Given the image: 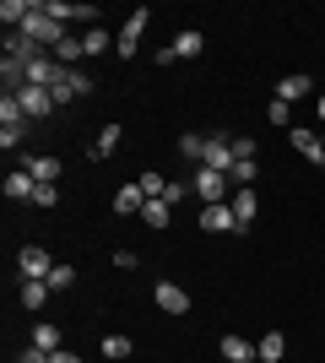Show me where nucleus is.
Listing matches in <instances>:
<instances>
[{"instance_id":"bb28decb","label":"nucleus","mask_w":325,"mask_h":363,"mask_svg":"<svg viewBox=\"0 0 325 363\" xmlns=\"http://www.w3.org/2000/svg\"><path fill=\"white\" fill-rule=\"evenodd\" d=\"M130 352H136V347H130V336H103V358L108 363H125Z\"/></svg>"},{"instance_id":"7ed1b4c3","label":"nucleus","mask_w":325,"mask_h":363,"mask_svg":"<svg viewBox=\"0 0 325 363\" xmlns=\"http://www.w3.org/2000/svg\"><path fill=\"white\" fill-rule=\"evenodd\" d=\"M147 22H152V11H147V6H136V11L125 16V28L114 33V49H120V60H136V44H141V33H147Z\"/></svg>"},{"instance_id":"aec40b11","label":"nucleus","mask_w":325,"mask_h":363,"mask_svg":"<svg viewBox=\"0 0 325 363\" xmlns=\"http://www.w3.org/2000/svg\"><path fill=\"white\" fill-rule=\"evenodd\" d=\"M222 358L228 363H255L261 352H255V342H244V336H222Z\"/></svg>"},{"instance_id":"f8f14e48","label":"nucleus","mask_w":325,"mask_h":363,"mask_svg":"<svg viewBox=\"0 0 325 363\" xmlns=\"http://www.w3.org/2000/svg\"><path fill=\"white\" fill-rule=\"evenodd\" d=\"M120 136H125V125H103V130H98V141L87 147V157H93V163H108V157L120 152Z\"/></svg>"},{"instance_id":"72a5a7b5","label":"nucleus","mask_w":325,"mask_h":363,"mask_svg":"<svg viewBox=\"0 0 325 363\" xmlns=\"http://www.w3.org/2000/svg\"><path fill=\"white\" fill-rule=\"evenodd\" d=\"M22 136H28V125H6V130H0V147H6V152L22 147Z\"/></svg>"},{"instance_id":"423d86ee","label":"nucleus","mask_w":325,"mask_h":363,"mask_svg":"<svg viewBox=\"0 0 325 363\" xmlns=\"http://www.w3.org/2000/svg\"><path fill=\"white\" fill-rule=\"evenodd\" d=\"M11 98H16V104H22V114H28V120H49V114L60 108V104H55V92H49V87H16Z\"/></svg>"},{"instance_id":"9d476101","label":"nucleus","mask_w":325,"mask_h":363,"mask_svg":"<svg viewBox=\"0 0 325 363\" xmlns=\"http://www.w3.org/2000/svg\"><path fill=\"white\" fill-rule=\"evenodd\" d=\"M201 228H206V233H239L233 201H222V206H201Z\"/></svg>"},{"instance_id":"f704fd0d","label":"nucleus","mask_w":325,"mask_h":363,"mask_svg":"<svg viewBox=\"0 0 325 363\" xmlns=\"http://www.w3.org/2000/svg\"><path fill=\"white\" fill-rule=\"evenodd\" d=\"M16 363H55V352H38V347H22V352H16Z\"/></svg>"},{"instance_id":"58836bf2","label":"nucleus","mask_w":325,"mask_h":363,"mask_svg":"<svg viewBox=\"0 0 325 363\" xmlns=\"http://www.w3.org/2000/svg\"><path fill=\"white\" fill-rule=\"evenodd\" d=\"M314 114H320V120H325V92H320V104H314Z\"/></svg>"},{"instance_id":"4be33fe9","label":"nucleus","mask_w":325,"mask_h":363,"mask_svg":"<svg viewBox=\"0 0 325 363\" xmlns=\"http://www.w3.org/2000/svg\"><path fill=\"white\" fill-rule=\"evenodd\" d=\"M255 352H261V358H266V363H277V358H282V352H287V336H282V331H266V336H261V342H255Z\"/></svg>"},{"instance_id":"0eeeda50","label":"nucleus","mask_w":325,"mask_h":363,"mask_svg":"<svg viewBox=\"0 0 325 363\" xmlns=\"http://www.w3.org/2000/svg\"><path fill=\"white\" fill-rule=\"evenodd\" d=\"M287 141H293V152L304 157V163L325 168V147H320V130H309V125H293V130H287Z\"/></svg>"},{"instance_id":"2eb2a0df","label":"nucleus","mask_w":325,"mask_h":363,"mask_svg":"<svg viewBox=\"0 0 325 363\" xmlns=\"http://www.w3.org/2000/svg\"><path fill=\"white\" fill-rule=\"evenodd\" d=\"M201 49H206V33H201V28H185V33L169 44V55H173V65H179V60H190V55H201Z\"/></svg>"},{"instance_id":"c9c22d12","label":"nucleus","mask_w":325,"mask_h":363,"mask_svg":"<svg viewBox=\"0 0 325 363\" xmlns=\"http://www.w3.org/2000/svg\"><path fill=\"white\" fill-rule=\"evenodd\" d=\"M114 266H120V272H136V250H114Z\"/></svg>"},{"instance_id":"412c9836","label":"nucleus","mask_w":325,"mask_h":363,"mask_svg":"<svg viewBox=\"0 0 325 363\" xmlns=\"http://www.w3.org/2000/svg\"><path fill=\"white\" fill-rule=\"evenodd\" d=\"M28 347H38V352H60V325L38 320V325H33V342H28Z\"/></svg>"},{"instance_id":"6e6552de","label":"nucleus","mask_w":325,"mask_h":363,"mask_svg":"<svg viewBox=\"0 0 325 363\" xmlns=\"http://www.w3.org/2000/svg\"><path fill=\"white\" fill-rule=\"evenodd\" d=\"M201 168H217V174H228V168H233V141H228V136H206V147H201Z\"/></svg>"},{"instance_id":"2f4dec72","label":"nucleus","mask_w":325,"mask_h":363,"mask_svg":"<svg viewBox=\"0 0 325 363\" xmlns=\"http://www.w3.org/2000/svg\"><path fill=\"white\" fill-rule=\"evenodd\" d=\"M33 206L55 212V206H60V190H55V184H38V190H33Z\"/></svg>"},{"instance_id":"7c9ffc66","label":"nucleus","mask_w":325,"mask_h":363,"mask_svg":"<svg viewBox=\"0 0 325 363\" xmlns=\"http://www.w3.org/2000/svg\"><path fill=\"white\" fill-rule=\"evenodd\" d=\"M49 288H55V293H65V288H76V266H65V260H60V266H55V272H49Z\"/></svg>"},{"instance_id":"dca6fc26","label":"nucleus","mask_w":325,"mask_h":363,"mask_svg":"<svg viewBox=\"0 0 325 363\" xmlns=\"http://www.w3.org/2000/svg\"><path fill=\"white\" fill-rule=\"evenodd\" d=\"M38 55H44V49L33 44L28 33H6V60H22V65H33Z\"/></svg>"},{"instance_id":"9b49d317","label":"nucleus","mask_w":325,"mask_h":363,"mask_svg":"<svg viewBox=\"0 0 325 363\" xmlns=\"http://www.w3.org/2000/svg\"><path fill=\"white\" fill-rule=\"evenodd\" d=\"M22 168H28L38 184H60V157H49V152H33V157H22Z\"/></svg>"},{"instance_id":"4c0bfd02","label":"nucleus","mask_w":325,"mask_h":363,"mask_svg":"<svg viewBox=\"0 0 325 363\" xmlns=\"http://www.w3.org/2000/svg\"><path fill=\"white\" fill-rule=\"evenodd\" d=\"M55 363H81V358H76V352H65V347H60V352H55Z\"/></svg>"},{"instance_id":"e433bc0d","label":"nucleus","mask_w":325,"mask_h":363,"mask_svg":"<svg viewBox=\"0 0 325 363\" xmlns=\"http://www.w3.org/2000/svg\"><path fill=\"white\" fill-rule=\"evenodd\" d=\"M255 152H261V147H255L249 136H239V141H233V157H255Z\"/></svg>"},{"instance_id":"6ab92c4d","label":"nucleus","mask_w":325,"mask_h":363,"mask_svg":"<svg viewBox=\"0 0 325 363\" xmlns=\"http://www.w3.org/2000/svg\"><path fill=\"white\" fill-rule=\"evenodd\" d=\"M33 190H38V179H33L28 168H11V174H6V196L11 201H33Z\"/></svg>"},{"instance_id":"1a4fd4ad","label":"nucleus","mask_w":325,"mask_h":363,"mask_svg":"<svg viewBox=\"0 0 325 363\" xmlns=\"http://www.w3.org/2000/svg\"><path fill=\"white\" fill-rule=\"evenodd\" d=\"M152 298H157V309H163V315H190V293L179 288V282H157Z\"/></svg>"},{"instance_id":"a211bd4d","label":"nucleus","mask_w":325,"mask_h":363,"mask_svg":"<svg viewBox=\"0 0 325 363\" xmlns=\"http://www.w3.org/2000/svg\"><path fill=\"white\" fill-rule=\"evenodd\" d=\"M141 206H147V196H141V184H120V190H114V212H120V217H136Z\"/></svg>"},{"instance_id":"b1692460","label":"nucleus","mask_w":325,"mask_h":363,"mask_svg":"<svg viewBox=\"0 0 325 363\" xmlns=\"http://www.w3.org/2000/svg\"><path fill=\"white\" fill-rule=\"evenodd\" d=\"M201 147H206V136H195V130H185V136H179V147H173V152H179L185 163H195V168H201Z\"/></svg>"},{"instance_id":"473e14b6","label":"nucleus","mask_w":325,"mask_h":363,"mask_svg":"<svg viewBox=\"0 0 325 363\" xmlns=\"http://www.w3.org/2000/svg\"><path fill=\"white\" fill-rule=\"evenodd\" d=\"M185 196H190V184H185V179H169V190H163L157 201H169V206H179Z\"/></svg>"},{"instance_id":"ddd939ff","label":"nucleus","mask_w":325,"mask_h":363,"mask_svg":"<svg viewBox=\"0 0 325 363\" xmlns=\"http://www.w3.org/2000/svg\"><path fill=\"white\" fill-rule=\"evenodd\" d=\"M309 92H314V82H309L304 71H287V76L277 82V98H282V104H298V98H309Z\"/></svg>"},{"instance_id":"a878e982","label":"nucleus","mask_w":325,"mask_h":363,"mask_svg":"<svg viewBox=\"0 0 325 363\" xmlns=\"http://www.w3.org/2000/svg\"><path fill=\"white\" fill-rule=\"evenodd\" d=\"M141 217H147V228H169L173 206H169V201H147V206H141Z\"/></svg>"},{"instance_id":"c756f323","label":"nucleus","mask_w":325,"mask_h":363,"mask_svg":"<svg viewBox=\"0 0 325 363\" xmlns=\"http://www.w3.org/2000/svg\"><path fill=\"white\" fill-rule=\"evenodd\" d=\"M81 55H87V49H81V33H71V38H65V44L55 49V60H60V65H76Z\"/></svg>"},{"instance_id":"5701e85b","label":"nucleus","mask_w":325,"mask_h":363,"mask_svg":"<svg viewBox=\"0 0 325 363\" xmlns=\"http://www.w3.org/2000/svg\"><path fill=\"white\" fill-rule=\"evenodd\" d=\"M81 49H87V55H103V49H114V38H108V28H103V22L81 33Z\"/></svg>"},{"instance_id":"f3484780","label":"nucleus","mask_w":325,"mask_h":363,"mask_svg":"<svg viewBox=\"0 0 325 363\" xmlns=\"http://www.w3.org/2000/svg\"><path fill=\"white\" fill-rule=\"evenodd\" d=\"M255 212H261V201H255V190H233V217H239V233H249Z\"/></svg>"},{"instance_id":"ea45409f","label":"nucleus","mask_w":325,"mask_h":363,"mask_svg":"<svg viewBox=\"0 0 325 363\" xmlns=\"http://www.w3.org/2000/svg\"><path fill=\"white\" fill-rule=\"evenodd\" d=\"M320 147H325V130H320Z\"/></svg>"},{"instance_id":"393cba45","label":"nucleus","mask_w":325,"mask_h":363,"mask_svg":"<svg viewBox=\"0 0 325 363\" xmlns=\"http://www.w3.org/2000/svg\"><path fill=\"white\" fill-rule=\"evenodd\" d=\"M228 179L239 184V190H249V184H255V157H233V168H228Z\"/></svg>"},{"instance_id":"f03ea898","label":"nucleus","mask_w":325,"mask_h":363,"mask_svg":"<svg viewBox=\"0 0 325 363\" xmlns=\"http://www.w3.org/2000/svg\"><path fill=\"white\" fill-rule=\"evenodd\" d=\"M49 92H55V104H76V98H93V92H98V82H93V76H87V71H76V65H60V71H55V87H49Z\"/></svg>"},{"instance_id":"20e7f679","label":"nucleus","mask_w":325,"mask_h":363,"mask_svg":"<svg viewBox=\"0 0 325 363\" xmlns=\"http://www.w3.org/2000/svg\"><path fill=\"white\" fill-rule=\"evenodd\" d=\"M228 174H217V168H195V174H190V190H195V196L206 201V206H222V201H228Z\"/></svg>"},{"instance_id":"4468645a","label":"nucleus","mask_w":325,"mask_h":363,"mask_svg":"<svg viewBox=\"0 0 325 363\" xmlns=\"http://www.w3.org/2000/svg\"><path fill=\"white\" fill-rule=\"evenodd\" d=\"M49 293H55V288H49L44 277H22V288H16V298H22V309L33 315V309H44V298H49Z\"/></svg>"},{"instance_id":"a19ab883","label":"nucleus","mask_w":325,"mask_h":363,"mask_svg":"<svg viewBox=\"0 0 325 363\" xmlns=\"http://www.w3.org/2000/svg\"><path fill=\"white\" fill-rule=\"evenodd\" d=\"M255 363H266V358H255Z\"/></svg>"},{"instance_id":"c85d7f7f","label":"nucleus","mask_w":325,"mask_h":363,"mask_svg":"<svg viewBox=\"0 0 325 363\" xmlns=\"http://www.w3.org/2000/svg\"><path fill=\"white\" fill-rule=\"evenodd\" d=\"M266 120H271V125H282V130H293V104L271 98V104H266Z\"/></svg>"},{"instance_id":"39448f33","label":"nucleus","mask_w":325,"mask_h":363,"mask_svg":"<svg viewBox=\"0 0 325 363\" xmlns=\"http://www.w3.org/2000/svg\"><path fill=\"white\" fill-rule=\"evenodd\" d=\"M55 266H60V260L49 255L44 244H22V250H16V272H22V277H44V282H49Z\"/></svg>"},{"instance_id":"cd10ccee","label":"nucleus","mask_w":325,"mask_h":363,"mask_svg":"<svg viewBox=\"0 0 325 363\" xmlns=\"http://www.w3.org/2000/svg\"><path fill=\"white\" fill-rule=\"evenodd\" d=\"M6 125H28V114H22V104H16L11 92L0 98V130H6Z\"/></svg>"},{"instance_id":"f257e3e1","label":"nucleus","mask_w":325,"mask_h":363,"mask_svg":"<svg viewBox=\"0 0 325 363\" xmlns=\"http://www.w3.org/2000/svg\"><path fill=\"white\" fill-rule=\"evenodd\" d=\"M16 33H28V38H33L38 49H44V44H55V49H60L65 38H71V33H65V22H55V16L44 11V0H33V16H28V22H22Z\"/></svg>"}]
</instances>
